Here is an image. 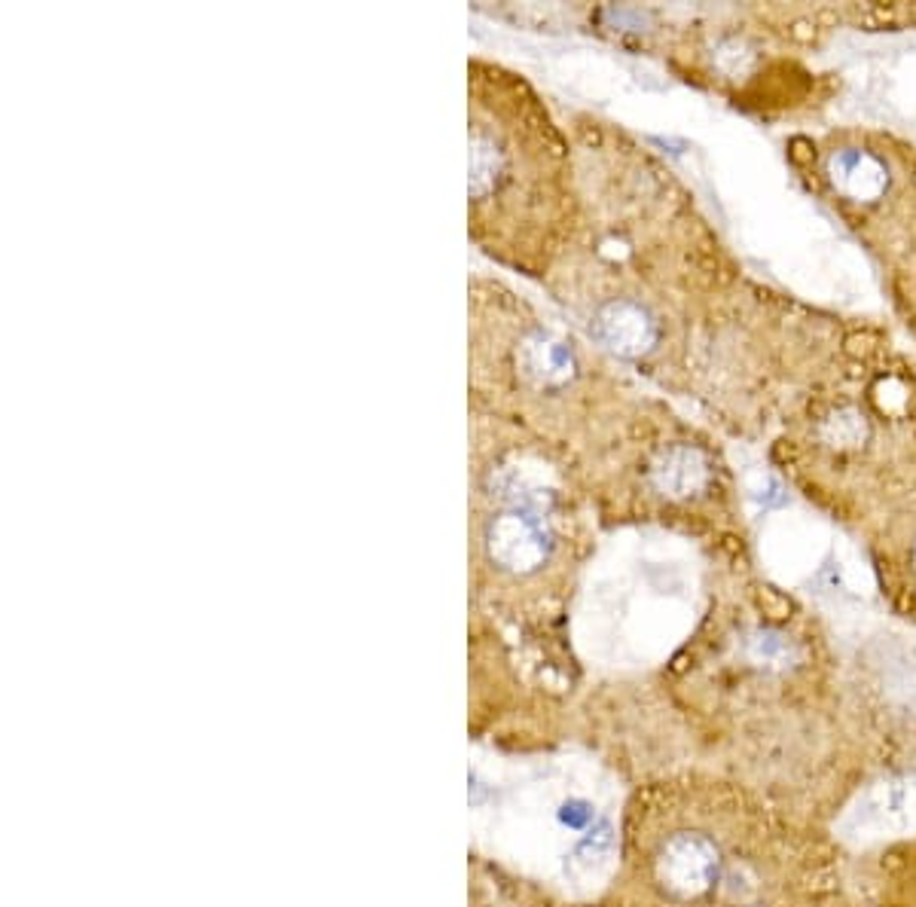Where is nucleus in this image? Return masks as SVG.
<instances>
[{"label":"nucleus","instance_id":"obj_4","mask_svg":"<svg viewBox=\"0 0 916 907\" xmlns=\"http://www.w3.org/2000/svg\"><path fill=\"white\" fill-rule=\"evenodd\" d=\"M650 483L669 498H691L709 483V462L697 446H669L650 468Z\"/></svg>","mask_w":916,"mask_h":907},{"label":"nucleus","instance_id":"obj_8","mask_svg":"<svg viewBox=\"0 0 916 907\" xmlns=\"http://www.w3.org/2000/svg\"><path fill=\"white\" fill-rule=\"evenodd\" d=\"M754 648H758V654H761V657H776V654L785 648V642L779 639V636H770V633H766V636H761V639H754Z\"/></svg>","mask_w":916,"mask_h":907},{"label":"nucleus","instance_id":"obj_7","mask_svg":"<svg viewBox=\"0 0 916 907\" xmlns=\"http://www.w3.org/2000/svg\"><path fill=\"white\" fill-rule=\"evenodd\" d=\"M559 819H563V825H568L571 831H583L586 825L593 822V807H590L586 801H581V797H571V801H566L563 809H559Z\"/></svg>","mask_w":916,"mask_h":907},{"label":"nucleus","instance_id":"obj_5","mask_svg":"<svg viewBox=\"0 0 916 907\" xmlns=\"http://www.w3.org/2000/svg\"><path fill=\"white\" fill-rule=\"evenodd\" d=\"M831 178L843 196L855 202H870L886 190V168L877 156L865 150H840L831 159Z\"/></svg>","mask_w":916,"mask_h":907},{"label":"nucleus","instance_id":"obj_2","mask_svg":"<svg viewBox=\"0 0 916 907\" xmlns=\"http://www.w3.org/2000/svg\"><path fill=\"white\" fill-rule=\"evenodd\" d=\"M718 874V853L700 834H679L667 843L663 877L672 890L694 895L702 892Z\"/></svg>","mask_w":916,"mask_h":907},{"label":"nucleus","instance_id":"obj_1","mask_svg":"<svg viewBox=\"0 0 916 907\" xmlns=\"http://www.w3.org/2000/svg\"><path fill=\"white\" fill-rule=\"evenodd\" d=\"M596 333L608 348H615L623 358H638L650 352L657 343L660 330L650 318L648 309H642L633 299H611L596 312Z\"/></svg>","mask_w":916,"mask_h":907},{"label":"nucleus","instance_id":"obj_6","mask_svg":"<svg viewBox=\"0 0 916 907\" xmlns=\"http://www.w3.org/2000/svg\"><path fill=\"white\" fill-rule=\"evenodd\" d=\"M822 434H825L828 444L837 446L862 444V437H865V422H862V416L855 410H837L831 419L825 422Z\"/></svg>","mask_w":916,"mask_h":907},{"label":"nucleus","instance_id":"obj_3","mask_svg":"<svg viewBox=\"0 0 916 907\" xmlns=\"http://www.w3.org/2000/svg\"><path fill=\"white\" fill-rule=\"evenodd\" d=\"M517 373L538 388H556L575 376V358L566 343L553 340L544 330H532L519 336Z\"/></svg>","mask_w":916,"mask_h":907}]
</instances>
